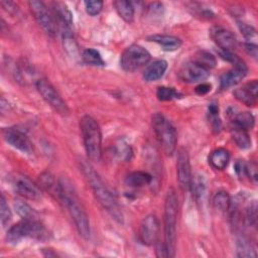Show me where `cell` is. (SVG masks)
<instances>
[{
    "instance_id": "1",
    "label": "cell",
    "mask_w": 258,
    "mask_h": 258,
    "mask_svg": "<svg viewBox=\"0 0 258 258\" xmlns=\"http://www.w3.org/2000/svg\"><path fill=\"white\" fill-rule=\"evenodd\" d=\"M56 195L67 208L80 236L88 240L91 235L89 217L70 179L67 177H60L58 179Z\"/></svg>"
},
{
    "instance_id": "2",
    "label": "cell",
    "mask_w": 258,
    "mask_h": 258,
    "mask_svg": "<svg viewBox=\"0 0 258 258\" xmlns=\"http://www.w3.org/2000/svg\"><path fill=\"white\" fill-rule=\"evenodd\" d=\"M81 170L90 184L91 189L99 202V204L110 214V216L118 223H123V214L120 207L112 195V192L107 188V186L102 181L99 174L94 170V168L85 161L81 162Z\"/></svg>"
},
{
    "instance_id": "3",
    "label": "cell",
    "mask_w": 258,
    "mask_h": 258,
    "mask_svg": "<svg viewBox=\"0 0 258 258\" xmlns=\"http://www.w3.org/2000/svg\"><path fill=\"white\" fill-rule=\"evenodd\" d=\"M178 213V200L175 191L170 188L164 202V245L167 257H173L176 246V223Z\"/></svg>"
},
{
    "instance_id": "4",
    "label": "cell",
    "mask_w": 258,
    "mask_h": 258,
    "mask_svg": "<svg viewBox=\"0 0 258 258\" xmlns=\"http://www.w3.org/2000/svg\"><path fill=\"white\" fill-rule=\"evenodd\" d=\"M80 130L88 158L91 161H100L102 157V133L99 124L93 117L85 115L80 120Z\"/></svg>"
},
{
    "instance_id": "5",
    "label": "cell",
    "mask_w": 258,
    "mask_h": 258,
    "mask_svg": "<svg viewBox=\"0 0 258 258\" xmlns=\"http://www.w3.org/2000/svg\"><path fill=\"white\" fill-rule=\"evenodd\" d=\"M24 238L43 241L48 238V231L37 219H22L9 228L5 237L9 244H16Z\"/></svg>"
},
{
    "instance_id": "6",
    "label": "cell",
    "mask_w": 258,
    "mask_h": 258,
    "mask_svg": "<svg viewBox=\"0 0 258 258\" xmlns=\"http://www.w3.org/2000/svg\"><path fill=\"white\" fill-rule=\"evenodd\" d=\"M152 127L154 133L161 144L163 151L171 155L176 148L177 134L172 123L162 114L155 113L152 115Z\"/></svg>"
},
{
    "instance_id": "7",
    "label": "cell",
    "mask_w": 258,
    "mask_h": 258,
    "mask_svg": "<svg viewBox=\"0 0 258 258\" xmlns=\"http://www.w3.org/2000/svg\"><path fill=\"white\" fill-rule=\"evenodd\" d=\"M150 59V53L141 45L128 46L121 55V67L126 72H134L145 66Z\"/></svg>"
},
{
    "instance_id": "8",
    "label": "cell",
    "mask_w": 258,
    "mask_h": 258,
    "mask_svg": "<svg viewBox=\"0 0 258 258\" xmlns=\"http://www.w3.org/2000/svg\"><path fill=\"white\" fill-rule=\"evenodd\" d=\"M28 5L39 26H41L46 34L53 37L57 32L58 26L52 12L49 11L42 1L32 0L28 2Z\"/></svg>"
},
{
    "instance_id": "9",
    "label": "cell",
    "mask_w": 258,
    "mask_h": 258,
    "mask_svg": "<svg viewBox=\"0 0 258 258\" xmlns=\"http://www.w3.org/2000/svg\"><path fill=\"white\" fill-rule=\"evenodd\" d=\"M36 89L42 99L58 114L68 115L69 108L54 87L45 79H39L36 82Z\"/></svg>"
},
{
    "instance_id": "10",
    "label": "cell",
    "mask_w": 258,
    "mask_h": 258,
    "mask_svg": "<svg viewBox=\"0 0 258 258\" xmlns=\"http://www.w3.org/2000/svg\"><path fill=\"white\" fill-rule=\"evenodd\" d=\"M191 177L192 176H191L188 152L185 148H180L177 152V159H176V178H177L179 187L183 191L189 190Z\"/></svg>"
},
{
    "instance_id": "11",
    "label": "cell",
    "mask_w": 258,
    "mask_h": 258,
    "mask_svg": "<svg viewBox=\"0 0 258 258\" xmlns=\"http://www.w3.org/2000/svg\"><path fill=\"white\" fill-rule=\"evenodd\" d=\"M3 137L5 141L12 147L20 150L23 153H31L33 146L27 135L21 129L16 127H9L3 130Z\"/></svg>"
},
{
    "instance_id": "12",
    "label": "cell",
    "mask_w": 258,
    "mask_h": 258,
    "mask_svg": "<svg viewBox=\"0 0 258 258\" xmlns=\"http://www.w3.org/2000/svg\"><path fill=\"white\" fill-rule=\"evenodd\" d=\"M210 76V71L203 68L194 60L187 61L181 66L178 71V77L185 83H200Z\"/></svg>"
},
{
    "instance_id": "13",
    "label": "cell",
    "mask_w": 258,
    "mask_h": 258,
    "mask_svg": "<svg viewBox=\"0 0 258 258\" xmlns=\"http://www.w3.org/2000/svg\"><path fill=\"white\" fill-rule=\"evenodd\" d=\"M159 222L155 215H147L139 228V239L144 245H153L158 237Z\"/></svg>"
},
{
    "instance_id": "14",
    "label": "cell",
    "mask_w": 258,
    "mask_h": 258,
    "mask_svg": "<svg viewBox=\"0 0 258 258\" xmlns=\"http://www.w3.org/2000/svg\"><path fill=\"white\" fill-rule=\"evenodd\" d=\"M51 12L61 30V35L73 34V15L68 6L62 2H53L51 3Z\"/></svg>"
},
{
    "instance_id": "15",
    "label": "cell",
    "mask_w": 258,
    "mask_h": 258,
    "mask_svg": "<svg viewBox=\"0 0 258 258\" xmlns=\"http://www.w3.org/2000/svg\"><path fill=\"white\" fill-rule=\"evenodd\" d=\"M210 34L214 42L223 51H234L237 46V39L235 35L224 27L215 26L211 29Z\"/></svg>"
},
{
    "instance_id": "16",
    "label": "cell",
    "mask_w": 258,
    "mask_h": 258,
    "mask_svg": "<svg viewBox=\"0 0 258 258\" xmlns=\"http://www.w3.org/2000/svg\"><path fill=\"white\" fill-rule=\"evenodd\" d=\"M12 185L14 190L21 197L31 200V201H36L41 198V194L39 188L27 177L22 176V175H17L13 178Z\"/></svg>"
},
{
    "instance_id": "17",
    "label": "cell",
    "mask_w": 258,
    "mask_h": 258,
    "mask_svg": "<svg viewBox=\"0 0 258 258\" xmlns=\"http://www.w3.org/2000/svg\"><path fill=\"white\" fill-rule=\"evenodd\" d=\"M248 69L245 64V62L241 59L237 63L233 64V69L226 72L222 75L220 84L222 89H228L231 88L237 84H239L247 75Z\"/></svg>"
},
{
    "instance_id": "18",
    "label": "cell",
    "mask_w": 258,
    "mask_h": 258,
    "mask_svg": "<svg viewBox=\"0 0 258 258\" xmlns=\"http://www.w3.org/2000/svg\"><path fill=\"white\" fill-rule=\"evenodd\" d=\"M258 82L253 80L234 91L235 98L246 106H255L257 103Z\"/></svg>"
},
{
    "instance_id": "19",
    "label": "cell",
    "mask_w": 258,
    "mask_h": 258,
    "mask_svg": "<svg viewBox=\"0 0 258 258\" xmlns=\"http://www.w3.org/2000/svg\"><path fill=\"white\" fill-rule=\"evenodd\" d=\"M147 39L157 43L165 51H174L181 45V40L178 37L167 34H154L148 36Z\"/></svg>"
},
{
    "instance_id": "20",
    "label": "cell",
    "mask_w": 258,
    "mask_h": 258,
    "mask_svg": "<svg viewBox=\"0 0 258 258\" xmlns=\"http://www.w3.org/2000/svg\"><path fill=\"white\" fill-rule=\"evenodd\" d=\"M167 69V62L164 59H156L151 62L143 73V79L146 82H155L162 78Z\"/></svg>"
},
{
    "instance_id": "21",
    "label": "cell",
    "mask_w": 258,
    "mask_h": 258,
    "mask_svg": "<svg viewBox=\"0 0 258 258\" xmlns=\"http://www.w3.org/2000/svg\"><path fill=\"white\" fill-rule=\"evenodd\" d=\"M153 177L146 171H133L125 178V184L129 187H142L151 183Z\"/></svg>"
},
{
    "instance_id": "22",
    "label": "cell",
    "mask_w": 258,
    "mask_h": 258,
    "mask_svg": "<svg viewBox=\"0 0 258 258\" xmlns=\"http://www.w3.org/2000/svg\"><path fill=\"white\" fill-rule=\"evenodd\" d=\"M255 124V118L250 112H238L232 115L231 126L233 128L249 130L252 129Z\"/></svg>"
},
{
    "instance_id": "23",
    "label": "cell",
    "mask_w": 258,
    "mask_h": 258,
    "mask_svg": "<svg viewBox=\"0 0 258 258\" xmlns=\"http://www.w3.org/2000/svg\"><path fill=\"white\" fill-rule=\"evenodd\" d=\"M230 161V153L225 148H217L212 151L209 157L210 164L218 170H223L227 167Z\"/></svg>"
},
{
    "instance_id": "24",
    "label": "cell",
    "mask_w": 258,
    "mask_h": 258,
    "mask_svg": "<svg viewBox=\"0 0 258 258\" xmlns=\"http://www.w3.org/2000/svg\"><path fill=\"white\" fill-rule=\"evenodd\" d=\"M189 189L191 190L192 196H194L195 200L197 201V203L203 204L205 202V199L207 196L206 195L207 194V185H206L205 178L202 175L196 174L195 176L191 177Z\"/></svg>"
},
{
    "instance_id": "25",
    "label": "cell",
    "mask_w": 258,
    "mask_h": 258,
    "mask_svg": "<svg viewBox=\"0 0 258 258\" xmlns=\"http://www.w3.org/2000/svg\"><path fill=\"white\" fill-rule=\"evenodd\" d=\"M236 251L237 256L242 258L256 257V250L251 241L245 236H239L236 241Z\"/></svg>"
},
{
    "instance_id": "26",
    "label": "cell",
    "mask_w": 258,
    "mask_h": 258,
    "mask_svg": "<svg viewBox=\"0 0 258 258\" xmlns=\"http://www.w3.org/2000/svg\"><path fill=\"white\" fill-rule=\"evenodd\" d=\"M117 13L119 16L126 22L131 23L134 20V6L132 2L125 1V0H119L115 1L113 3Z\"/></svg>"
},
{
    "instance_id": "27",
    "label": "cell",
    "mask_w": 258,
    "mask_h": 258,
    "mask_svg": "<svg viewBox=\"0 0 258 258\" xmlns=\"http://www.w3.org/2000/svg\"><path fill=\"white\" fill-rule=\"evenodd\" d=\"M213 205L214 208L219 212H227L230 209L231 205V199L227 191L225 190H219L215 194L213 198Z\"/></svg>"
},
{
    "instance_id": "28",
    "label": "cell",
    "mask_w": 258,
    "mask_h": 258,
    "mask_svg": "<svg viewBox=\"0 0 258 258\" xmlns=\"http://www.w3.org/2000/svg\"><path fill=\"white\" fill-rule=\"evenodd\" d=\"M82 59L85 63L94 67H104L105 61L103 60L100 52L94 48H86L82 53Z\"/></svg>"
},
{
    "instance_id": "29",
    "label": "cell",
    "mask_w": 258,
    "mask_h": 258,
    "mask_svg": "<svg viewBox=\"0 0 258 258\" xmlns=\"http://www.w3.org/2000/svg\"><path fill=\"white\" fill-rule=\"evenodd\" d=\"M231 129H232L233 139L238 147L242 149H248L251 147V138L247 130L233 128V127H231Z\"/></svg>"
},
{
    "instance_id": "30",
    "label": "cell",
    "mask_w": 258,
    "mask_h": 258,
    "mask_svg": "<svg viewBox=\"0 0 258 258\" xmlns=\"http://www.w3.org/2000/svg\"><path fill=\"white\" fill-rule=\"evenodd\" d=\"M192 60L209 71H210V69H212L216 66L215 56L206 50H199L195 54V57Z\"/></svg>"
},
{
    "instance_id": "31",
    "label": "cell",
    "mask_w": 258,
    "mask_h": 258,
    "mask_svg": "<svg viewBox=\"0 0 258 258\" xmlns=\"http://www.w3.org/2000/svg\"><path fill=\"white\" fill-rule=\"evenodd\" d=\"M14 209L22 219H36V212L28 204L22 201H15Z\"/></svg>"
},
{
    "instance_id": "32",
    "label": "cell",
    "mask_w": 258,
    "mask_h": 258,
    "mask_svg": "<svg viewBox=\"0 0 258 258\" xmlns=\"http://www.w3.org/2000/svg\"><path fill=\"white\" fill-rule=\"evenodd\" d=\"M156 97L159 101H171L181 97V94L178 93L175 89L169 87H158L156 91Z\"/></svg>"
},
{
    "instance_id": "33",
    "label": "cell",
    "mask_w": 258,
    "mask_h": 258,
    "mask_svg": "<svg viewBox=\"0 0 258 258\" xmlns=\"http://www.w3.org/2000/svg\"><path fill=\"white\" fill-rule=\"evenodd\" d=\"M62 42H63V47L66 51L72 56V57H77L78 52H79V47L78 44L74 38V34H68V35H62Z\"/></svg>"
},
{
    "instance_id": "34",
    "label": "cell",
    "mask_w": 258,
    "mask_h": 258,
    "mask_svg": "<svg viewBox=\"0 0 258 258\" xmlns=\"http://www.w3.org/2000/svg\"><path fill=\"white\" fill-rule=\"evenodd\" d=\"M12 218V213L11 210L9 209V206L5 200V197L2 195L0 199V219H1V224L3 226H6L9 221Z\"/></svg>"
},
{
    "instance_id": "35",
    "label": "cell",
    "mask_w": 258,
    "mask_h": 258,
    "mask_svg": "<svg viewBox=\"0 0 258 258\" xmlns=\"http://www.w3.org/2000/svg\"><path fill=\"white\" fill-rule=\"evenodd\" d=\"M239 28H240V31L242 32V34L244 35L245 39L247 40V42H252V40L257 39L256 30L251 25H247L245 23H239Z\"/></svg>"
},
{
    "instance_id": "36",
    "label": "cell",
    "mask_w": 258,
    "mask_h": 258,
    "mask_svg": "<svg viewBox=\"0 0 258 258\" xmlns=\"http://www.w3.org/2000/svg\"><path fill=\"white\" fill-rule=\"evenodd\" d=\"M38 182L41 185V187H44L45 189H50L52 187H55V188L57 187V183H56V185H54L55 184L54 178H53V176L49 172H43L39 176Z\"/></svg>"
},
{
    "instance_id": "37",
    "label": "cell",
    "mask_w": 258,
    "mask_h": 258,
    "mask_svg": "<svg viewBox=\"0 0 258 258\" xmlns=\"http://www.w3.org/2000/svg\"><path fill=\"white\" fill-rule=\"evenodd\" d=\"M85 7L89 15L95 16L101 12L103 8V2L102 1H86Z\"/></svg>"
},
{
    "instance_id": "38",
    "label": "cell",
    "mask_w": 258,
    "mask_h": 258,
    "mask_svg": "<svg viewBox=\"0 0 258 258\" xmlns=\"http://www.w3.org/2000/svg\"><path fill=\"white\" fill-rule=\"evenodd\" d=\"M192 5V10L196 11V14L204 17V18H212L214 16V13L208 9V8H203V6L201 4H197V3H191Z\"/></svg>"
},
{
    "instance_id": "39",
    "label": "cell",
    "mask_w": 258,
    "mask_h": 258,
    "mask_svg": "<svg viewBox=\"0 0 258 258\" xmlns=\"http://www.w3.org/2000/svg\"><path fill=\"white\" fill-rule=\"evenodd\" d=\"M147 11L150 16H155V15L160 16L162 15V12H163V5L159 2L150 3L147 7Z\"/></svg>"
},
{
    "instance_id": "40",
    "label": "cell",
    "mask_w": 258,
    "mask_h": 258,
    "mask_svg": "<svg viewBox=\"0 0 258 258\" xmlns=\"http://www.w3.org/2000/svg\"><path fill=\"white\" fill-rule=\"evenodd\" d=\"M244 48L246 50V52L252 56L254 59L257 58V54H258V47L257 44L254 42H245L244 43Z\"/></svg>"
},
{
    "instance_id": "41",
    "label": "cell",
    "mask_w": 258,
    "mask_h": 258,
    "mask_svg": "<svg viewBox=\"0 0 258 258\" xmlns=\"http://www.w3.org/2000/svg\"><path fill=\"white\" fill-rule=\"evenodd\" d=\"M246 175L249 176V178L256 183L257 180V167L255 163H250L249 165H246Z\"/></svg>"
},
{
    "instance_id": "42",
    "label": "cell",
    "mask_w": 258,
    "mask_h": 258,
    "mask_svg": "<svg viewBox=\"0 0 258 258\" xmlns=\"http://www.w3.org/2000/svg\"><path fill=\"white\" fill-rule=\"evenodd\" d=\"M211 88L212 86L209 84V83H201L200 85H198L195 89L196 93L200 96H203V95H206L208 94L210 91H211Z\"/></svg>"
},
{
    "instance_id": "43",
    "label": "cell",
    "mask_w": 258,
    "mask_h": 258,
    "mask_svg": "<svg viewBox=\"0 0 258 258\" xmlns=\"http://www.w3.org/2000/svg\"><path fill=\"white\" fill-rule=\"evenodd\" d=\"M235 171L236 173L242 177L244 175H246V164L241 161V160H238L236 163H235Z\"/></svg>"
}]
</instances>
